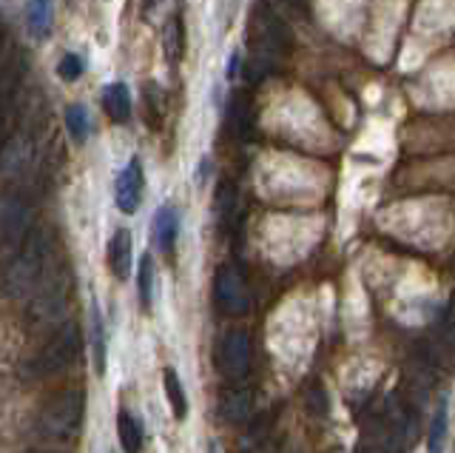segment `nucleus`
<instances>
[{
  "label": "nucleus",
  "instance_id": "obj_1",
  "mask_svg": "<svg viewBox=\"0 0 455 453\" xmlns=\"http://www.w3.org/2000/svg\"><path fill=\"white\" fill-rule=\"evenodd\" d=\"M83 417H85V393L80 388H63L35 410L32 431L43 442H68V439H75L80 433Z\"/></svg>",
  "mask_w": 455,
  "mask_h": 453
},
{
  "label": "nucleus",
  "instance_id": "obj_2",
  "mask_svg": "<svg viewBox=\"0 0 455 453\" xmlns=\"http://www.w3.org/2000/svg\"><path fill=\"white\" fill-rule=\"evenodd\" d=\"M77 360H80V331L75 322H68L28 360L26 374L32 379H49L75 368Z\"/></svg>",
  "mask_w": 455,
  "mask_h": 453
},
{
  "label": "nucleus",
  "instance_id": "obj_3",
  "mask_svg": "<svg viewBox=\"0 0 455 453\" xmlns=\"http://www.w3.org/2000/svg\"><path fill=\"white\" fill-rule=\"evenodd\" d=\"M213 300H217L220 311L234 314V317L245 314L251 308V291L236 268L222 265L217 271V279H213Z\"/></svg>",
  "mask_w": 455,
  "mask_h": 453
},
{
  "label": "nucleus",
  "instance_id": "obj_4",
  "mask_svg": "<svg viewBox=\"0 0 455 453\" xmlns=\"http://www.w3.org/2000/svg\"><path fill=\"white\" fill-rule=\"evenodd\" d=\"M217 362H220V371L228 379H242L248 374L251 368V336L248 331H228L220 343V353H217Z\"/></svg>",
  "mask_w": 455,
  "mask_h": 453
},
{
  "label": "nucleus",
  "instance_id": "obj_5",
  "mask_svg": "<svg viewBox=\"0 0 455 453\" xmlns=\"http://www.w3.org/2000/svg\"><path fill=\"white\" fill-rule=\"evenodd\" d=\"M142 191H146V177H142V163L134 158L117 177L114 203H117V208L123 211V214H137V208L142 203Z\"/></svg>",
  "mask_w": 455,
  "mask_h": 453
},
{
  "label": "nucleus",
  "instance_id": "obj_6",
  "mask_svg": "<svg viewBox=\"0 0 455 453\" xmlns=\"http://www.w3.org/2000/svg\"><path fill=\"white\" fill-rule=\"evenodd\" d=\"M108 268L117 279L132 277V231L117 229L108 239Z\"/></svg>",
  "mask_w": 455,
  "mask_h": 453
},
{
  "label": "nucleus",
  "instance_id": "obj_7",
  "mask_svg": "<svg viewBox=\"0 0 455 453\" xmlns=\"http://www.w3.org/2000/svg\"><path fill=\"white\" fill-rule=\"evenodd\" d=\"M251 408H253V393L248 388H228L220 396V417L231 425H239L251 417Z\"/></svg>",
  "mask_w": 455,
  "mask_h": 453
},
{
  "label": "nucleus",
  "instance_id": "obj_8",
  "mask_svg": "<svg viewBox=\"0 0 455 453\" xmlns=\"http://www.w3.org/2000/svg\"><path fill=\"white\" fill-rule=\"evenodd\" d=\"M177 231H180V220H177V211L171 206H160L154 211V222H151V237H154V246L160 251H171L177 243Z\"/></svg>",
  "mask_w": 455,
  "mask_h": 453
},
{
  "label": "nucleus",
  "instance_id": "obj_9",
  "mask_svg": "<svg viewBox=\"0 0 455 453\" xmlns=\"http://www.w3.org/2000/svg\"><path fill=\"white\" fill-rule=\"evenodd\" d=\"M26 26L35 40H46L54 29V4L52 0H26Z\"/></svg>",
  "mask_w": 455,
  "mask_h": 453
},
{
  "label": "nucleus",
  "instance_id": "obj_10",
  "mask_svg": "<svg viewBox=\"0 0 455 453\" xmlns=\"http://www.w3.org/2000/svg\"><path fill=\"white\" fill-rule=\"evenodd\" d=\"M103 106L114 123H125L132 117V92H128L125 83H111L103 92Z\"/></svg>",
  "mask_w": 455,
  "mask_h": 453
},
{
  "label": "nucleus",
  "instance_id": "obj_11",
  "mask_svg": "<svg viewBox=\"0 0 455 453\" xmlns=\"http://www.w3.org/2000/svg\"><path fill=\"white\" fill-rule=\"evenodd\" d=\"M447 428H450V402H447V396H441L435 410H433L430 433H427V450H430V453H444Z\"/></svg>",
  "mask_w": 455,
  "mask_h": 453
},
{
  "label": "nucleus",
  "instance_id": "obj_12",
  "mask_svg": "<svg viewBox=\"0 0 455 453\" xmlns=\"http://www.w3.org/2000/svg\"><path fill=\"white\" fill-rule=\"evenodd\" d=\"M163 382H165V396L171 402V414H174L177 422H182L185 417H188V396H185V388H182V382H180L174 368H165Z\"/></svg>",
  "mask_w": 455,
  "mask_h": 453
},
{
  "label": "nucleus",
  "instance_id": "obj_13",
  "mask_svg": "<svg viewBox=\"0 0 455 453\" xmlns=\"http://www.w3.org/2000/svg\"><path fill=\"white\" fill-rule=\"evenodd\" d=\"M163 49L171 63H180L182 49H185V26H182L180 15H171L163 26Z\"/></svg>",
  "mask_w": 455,
  "mask_h": 453
},
{
  "label": "nucleus",
  "instance_id": "obj_14",
  "mask_svg": "<svg viewBox=\"0 0 455 453\" xmlns=\"http://www.w3.org/2000/svg\"><path fill=\"white\" fill-rule=\"evenodd\" d=\"M117 433H120L123 453H142V425L132 414H128V410H120Z\"/></svg>",
  "mask_w": 455,
  "mask_h": 453
},
{
  "label": "nucleus",
  "instance_id": "obj_15",
  "mask_svg": "<svg viewBox=\"0 0 455 453\" xmlns=\"http://www.w3.org/2000/svg\"><path fill=\"white\" fill-rule=\"evenodd\" d=\"M92 357H94L97 376H103L106 374V331H103V317H100L97 300H92Z\"/></svg>",
  "mask_w": 455,
  "mask_h": 453
},
{
  "label": "nucleus",
  "instance_id": "obj_16",
  "mask_svg": "<svg viewBox=\"0 0 455 453\" xmlns=\"http://www.w3.org/2000/svg\"><path fill=\"white\" fill-rule=\"evenodd\" d=\"M137 286H140V303L142 308H151V296H154V260L151 254H142L140 268H137Z\"/></svg>",
  "mask_w": 455,
  "mask_h": 453
},
{
  "label": "nucleus",
  "instance_id": "obj_17",
  "mask_svg": "<svg viewBox=\"0 0 455 453\" xmlns=\"http://www.w3.org/2000/svg\"><path fill=\"white\" fill-rule=\"evenodd\" d=\"M89 111H85L80 103L68 106L66 109V129L68 134L75 137V143H85V137H89Z\"/></svg>",
  "mask_w": 455,
  "mask_h": 453
},
{
  "label": "nucleus",
  "instance_id": "obj_18",
  "mask_svg": "<svg viewBox=\"0 0 455 453\" xmlns=\"http://www.w3.org/2000/svg\"><path fill=\"white\" fill-rule=\"evenodd\" d=\"M57 75H60L63 80H77L80 75H83V61L77 58V54H63V61L60 63H57Z\"/></svg>",
  "mask_w": 455,
  "mask_h": 453
},
{
  "label": "nucleus",
  "instance_id": "obj_19",
  "mask_svg": "<svg viewBox=\"0 0 455 453\" xmlns=\"http://www.w3.org/2000/svg\"><path fill=\"white\" fill-rule=\"evenodd\" d=\"M284 4H291L293 9H302V12L307 9V0H284Z\"/></svg>",
  "mask_w": 455,
  "mask_h": 453
},
{
  "label": "nucleus",
  "instance_id": "obj_20",
  "mask_svg": "<svg viewBox=\"0 0 455 453\" xmlns=\"http://www.w3.org/2000/svg\"><path fill=\"white\" fill-rule=\"evenodd\" d=\"M23 453H57V450H23Z\"/></svg>",
  "mask_w": 455,
  "mask_h": 453
},
{
  "label": "nucleus",
  "instance_id": "obj_21",
  "mask_svg": "<svg viewBox=\"0 0 455 453\" xmlns=\"http://www.w3.org/2000/svg\"><path fill=\"white\" fill-rule=\"evenodd\" d=\"M208 453H220V448H217V445H211V448H208Z\"/></svg>",
  "mask_w": 455,
  "mask_h": 453
}]
</instances>
